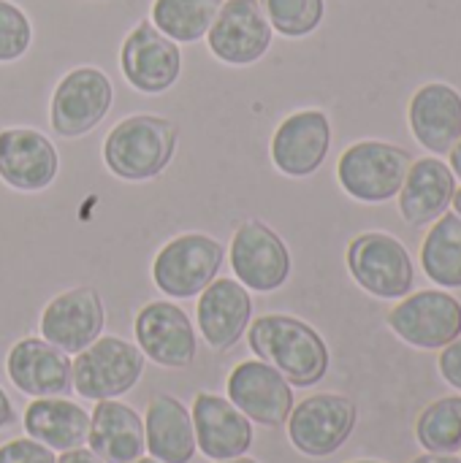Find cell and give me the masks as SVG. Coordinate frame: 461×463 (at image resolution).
<instances>
[{
	"instance_id": "obj_1",
	"label": "cell",
	"mask_w": 461,
	"mask_h": 463,
	"mask_svg": "<svg viewBox=\"0 0 461 463\" xmlns=\"http://www.w3.org/2000/svg\"><path fill=\"white\" fill-rule=\"evenodd\" d=\"M250 350L274 366L291 385L312 388L329 372V347L304 320L291 315H264L247 326Z\"/></svg>"
},
{
	"instance_id": "obj_2",
	"label": "cell",
	"mask_w": 461,
	"mask_h": 463,
	"mask_svg": "<svg viewBox=\"0 0 461 463\" xmlns=\"http://www.w3.org/2000/svg\"><path fill=\"white\" fill-rule=\"evenodd\" d=\"M177 152V125L158 114H130L103 141L106 168L125 182L160 176Z\"/></svg>"
},
{
	"instance_id": "obj_3",
	"label": "cell",
	"mask_w": 461,
	"mask_h": 463,
	"mask_svg": "<svg viewBox=\"0 0 461 463\" xmlns=\"http://www.w3.org/2000/svg\"><path fill=\"white\" fill-rule=\"evenodd\" d=\"M413 155L389 141H356L337 163L340 187L361 203H386L399 195Z\"/></svg>"
},
{
	"instance_id": "obj_4",
	"label": "cell",
	"mask_w": 461,
	"mask_h": 463,
	"mask_svg": "<svg viewBox=\"0 0 461 463\" xmlns=\"http://www.w3.org/2000/svg\"><path fill=\"white\" fill-rule=\"evenodd\" d=\"M345 260L353 282L375 298L399 301L413 290V258L408 247L386 231L359 233L348 244Z\"/></svg>"
},
{
	"instance_id": "obj_5",
	"label": "cell",
	"mask_w": 461,
	"mask_h": 463,
	"mask_svg": "<svg viewBox=\"0 0 461 463\" xmlns=\"http://www.w3.org/2000/svg\"><path fill=\"white\" fill-rule=\"evenodd\" d=\"M141 374L144 353L117 336H98L71 364L73 391L90 402H106L133 391Z\"/></svg>"
},
{
	"instance_id": "obj_6",
	"label": "cell",
	"mask_w": 461,
	"mask_h": 463,
	"mask_svg": "<svg viewBox=\"0 0 461 463\" xmlns=\"http://www.w3.org/2000/svg\"><path fill=\"white\" fill-rule=\"evenodd\" d=\"M226 250L206 233H182L160 247L152 260V282L168 298H196L217 279Z\"/></svg>"
},
{
	"instance_id": "obj_7",
	"label": "cell",
	"mask_w": 461,
	"mask_h": 463,
	"mask_svg": "<svg viewBox=\"0 0 461 463\" xmlns=\"http://www.w3.org/2000/svg\"><path fill=\"white\" fill-rule=\"evenodd\" d=\"M114 103L111 79L95 65H79L68 71L52 95L49 122L62 138H79L95 130Z\"/></svg>"
},
{
	"instance_id": "obj_8",
	"label": "cell",
	"mask_w": 461,
	"mask_h": 463,
	"mask_svg": "<svg viewBox=\"0 0 461 463\" xmlns=\"http://www.w3.org/2000/svg\"><path fill=\"white\" fill-rule=\"evenodd\" d=\"M386 323L416 350H443L461 336V304L446 290L408 293L389 312Z\"/></svg>"
},
{
	"instance_id": "obj_9",
	"label": "cell",
	"mask_w": 461,
	"mask_h": 463,
	"mask_svg": "<svg viewBox=\"0 0 461 463\" xmlns=\"http://www.w3.org/2000/svg\"><path fill=\"white\" fill-rule=\"evenodd\" d=\"M359 410L348 396L318 393L296 404L288 415V437L291 445L310 456L326 458L337 453L356 429Z\"/></svg>"
},
{
	"instance_id": "obj_10",
	"label": "cell",
	"mask_w": 461,
	"mask_h": 463,
	"mask_svg": "<svg viewBox=\"0 0 461 463\" xmlns=\"http://www.w3.org/2000/svg\"><path fill=\"white\" fill-rule=\"evenodd\" d=\"M231 269L236 282L255 293H274L291 277V252L285 241L261 220H245L231 239Z\"/></svg>"
},
{
	"instance_id": "obj_11",
	"label": "cell",
	"mask_w": 461,
	"mask_h": 463,
	"mask_svg": "<svg viewBox=\"0 0 461 463\" xmlns=\"http://www.w3.org/2000/svg\"><path fill=\"white\" fill-rule=\"evenodd\" d=\"M120 68L133 90L144 95H160L179 81L182 49L149 19H141L122 41Z\"/></svg>"
},
{
	"instance_id": "obj_12",
	"label": "cell",
	"mask_w": 461,
	"mask_h": 463,
	"mask_svg": "<svg viewBox=\"0 0 461 463\" xmlns=\"http://www.w3.org/2000/svg\"><path fill=\"white\" fill-rule=\"evenodd\" d=\"M274 30L258 0H223L209 33V52L226 65H253L272 46Z\"/></svg>"
},
{
	"instance_id": "obj_13",
	"label": "cell",
	"mask_w": 461,
	"mask_h": 463,
	"mask_svg": "<svg viewBox=\"0 0 461 463\" xmlns=\"http://www.w3.org/2000/svg\"><path fill=\"white\" fill-rule=\"evenodd\" d=\"M293 385L264 361H242L228 374V402L253 423L280 429L293 410Z\"/></svg>"
},
{
	"instance_id": "obj_14",
	"label": "cell",
	"mask_w": 461,
	"mask_h": 463,
	"mask_svg": "<svg viewBox=\"0 0 461 463\" xmlns=\"http://www.w3.org/2000/svg\"><path fill=\"white\" fill-rule=\"evenodd\" d=\"M331 122L321 109H302L288 114L272 136V163L291 179L312 176L329 155Z\"/></svg>"
},
{
	"instance_id": "obj_15",
	"label": "cell",
	"mask_w": 461,
	"mask_h": 463,
	"mask_svg": "<svg viewBox=\"0 0 461 463\" xmlns=\"http://www.w3.org/2000/svg\"><path fill=\"white\" fill-rule=\"evenodd\" d=\"M139 350L166 369H187L196 361L198 339L190 317L171 301H152L136 315Z\"/></svg>"
},
{
	"instance_id": "obj_16",
	"label": "cell",
	"mask_w": 461,
	"mask_h": 463,
	"mask_svg": "<svg viewBox=\"0 0 461 463\" xmlns=\"http://www.w3.org/2000/svg\"><path fill=\"white\" fill-rule=\"evenodd\" d=\"M106 323V309L95 288H71L52 298L41 315V334L65 355L90 347Z\"/></svg>"
},
{
	"instance_id": "obj_17",
	"label": "cell",
	"mask_w": 461,
	"mask_h": 463,
	"mask_svg": "<svg viewBox=\"0 0 461 463\" xmlns=\"http://www.w3.org/2000/svg\"><path fill=\"white\" fill-rule=\"evenodd\" d=\"M60 171L54 144L33 128L0 130V179L19 193L46 190Z\"/></svg>"
},
{
	"instance_id": "obj_18",
	"label": "cell",
	"mask_w": 461,
	"mask_h": 463,
	"mask_svg": "<svg viewBox=\"0 0 461 463\" xmlns=\"http://www.w3.org/2000/svg\"><path fill=\"white\" fill-rule=\"evenodd\" d=\"M190 418L196 431V448L209 461L239 458L253 445V423L223 396L198 393Z\"/></svg>"
},
{
	"instance_id": "obj_19",
	"label": "cell",
	"mask_w": 461,
	"mask_h": 463,
	"mask_svg": "<svg viewBox=\"0 0 461 463\" xmlns=\"http://www.w3.org/2000/svg\"><path fill=\"white\" fill-rule=\"evenodd\" d=\"M250 317L253 298L247 288L236 279H212L198 293V331L204 342L217 353L231 350L242 339L250 326Z\"/></svg>"
},
{
	"instance_id": "obj_20",
	"label": "cell",
	"mask_w": 461,
	"mask_h": 463,
	"mask_svg": "<svg viewBox=\"0 0 461 463\" xmlns=\"http://www.w3.org/2000/svg\"><path fill=\"white\" fill-rule=\"evenodd\" d=\"M416 141L432 155H448L461 138V95L456 87L429 81L416 90L408 106Z\"/></svg>"
},
{
	"instance_id": "obj_21",
	"label": "cell",
	"mask_w": 461,
	"mask_h": 463,
	"mask_svg": "<svg viewBox=\"0 0 461 463\" xmlns=\"http://www.w3.org/2000/svg\"><path fill=\"white\" fill-rule=\"evenodd\" d=\"M5 372L14 388L33 399L62 396L73 388L68 355L46 339L16 342L8 353Z\"/></svg>"
},
{
	"instance_id": "obj_22",
	"label": "cell",
	"mask_w": 461,
	"mask_h": 463,
	"mask_svg": "<svg viewBox=\"0 0 461 463\" xmlns=\"http://www.w3.org/2000/svg\"><path fill=\"white\" fill-rule=\"evenodd\" d=\"M459 179L448 168V163L437 157H418L410 163L408 176L399 190V214L405 222L416 228L432 225L437 217H443L451 209L454 193Z\"/></svg>"
},
{
	"instance_id": "obj_23",
	"label": "cell",
	"mask_w": 461,
	"mask_h": 463,
	"mask_svg": "<svg viewBox=\"0 0 461 463\" xmlns=\"http://www.w3.org/2000/svg\"><path fill=\"white\" fill-rule=\"evenodd\" d=\"M90 450L103 463H130L144 456V420L117 399L98 402L87 434Z\"/></svg>"
},
{
	"instance_id": "obj_24",
	"label": "cell",
	"mask_w": 461,
	"mask_h": 463,
	"mask_svg": "<svg viewBox=\"0 0 461 463\" xmlns=\"http://www.w3.org/2000/svg\"><path fill=\"white\" fill-rule=\"evenodd\" d=\"M144 442L155 461L190 463L196 456V431L187 407L168 396L158 393L147 404L144 415Z\"/></svg>"
},
{
	"instance_id": "obj_25",
	"label": "cell",
	"mask_w": 461,
	"mask_h": 463,
	"mask_svg": "<svg viewBox=\"0 0 461 463\" xmlns=\"http://www.w3.org/2000/svg\"><path fill=\"white\" fill-rule=\"evenodd\" d=\"M24 431L30 439L46 445L49 450L65 453L87 442L90 415L68 399L46 396L35 399L24 410Z\"/></svg>"
},
{
	"instance_id": "obj_26",
	"label": "cell",
	"mask_w": 461,
	"mask_h": 463,
	"mask_svg": "<svg viewBox=\"0 0 461 463\" xmlns=\"http://www.w3.org/2000/svg\"><path fill=\"white\" fill-rule=\"evenodd\" d=\"M421 266L437 288H461V217L446 212L437 217L421 244Z\"/></svg>"
},
{
	"instance_id": "obj_27",
	"label": "cell",
	"mask_w": 461,
	"mask_h": 463,
	"mask_svg": "<svg viewBox=\"0 0 461 463\" xmlns=\"http://www.w3.org/2000/svg\"><path fill=\"white\" fill-rule=\"evenodd\" d=\"M223 0H152L149 22L174 43L206 38Z\"/></svg>"
},
{
	"instance_id": "obj_28",
	"label": "cell",
	"mask_w": 461,
	"mask_h": 463,
	"mask_svg": "<svg viewBox=\"0 0 461 463\" xmlns=\"http://www.w3.org/2000/svg\"><path fill=\"white\" fill-rule=\"evenodd\" d=\"M416 439L427 453H459L461 396L432 402L416 420Z\"/></svg>"
},
{
	"instance_id": "obj_29",
	"label": "cell",
	"mask_w": 461,
	"mask_h": 463,
	"mask_svg": "<svg viewBox=\"0 0 461 463\" xmlns=\"http://www.w3.org/2000/svg\"><path fill=\"white\" fill-rule=\"evenodd\" d=\"M258 3L272 30L285 38L312 35L326 16V0H258Z\"/></svg>"
},
{
	"instance_id": "obj_30",
	"label": "cell",
	"mask_w": 461,
	"mask_h": 463,
	"mask_svg": "<svg viewBox=\"0 0 461 463\" xmlns=\"http://www.w3.org/2000/svg\"><path fill=\"white\" fill-rule=\"evenodd\" d=\"M33 43V24L27 14L11 3L0 0V62H16Z\"/></svg>"
},
{
	"instance_id": "obj_31",
	"label": "cell",
	"mask_w": 461,
	"mask_h": 463,
	"mask_svg": "<svg viewBox=\"0 0 461 463\" xmlns=\"http://www.w3.org/2000/svg\"><path fill=\"white\" fill-rule=\"evenodd\" d=\"M0 463H57V458L35 439H14L0 448Z\"/></svg>"
},
{
	"instance_id": "obj_32",
	"label": "cell",
	"mask_w": 461,
	"mask_h": 463,
	"mask_svg": "<svg viewBox=\"0 0 461 463\" xmlns=\"http://www.w3.org/2000/svg\"><path fill=\"white\" fill-rule=\"evenodd\" d=\"M437 366H440L443 380H446L448 385H454L456 391H461V336L440 350Z\"/></svg>"
},
{
	"instance_id": "obj_33",
	"label": "cell",
	"mask_w": 461,
	"mask_h": 463,
	"mask_svg": "<svg viewBox=\"0 0 461 463\" xmlns=\"http://www.w3.org/2000/svg\"><path fill=\"white\" fill-rule=\"evenodd\" d=\"M57 463H103L92 450H84V448H73V450H65Z\"/></svg>"
},
{
	"instance_id": "obj_34",
	"label": "cell",
	"mask_w": 461,
	"mask_h": 463,
	"mask_svg": "<svg viewBox=\"0 0 461 463\" xmlns=\"http://www.w3.org/2000/svg\"><path fill=\"white\" fill-rule=\"evenodd\" d=\"M410 463H461V458L456 453H424Z\"/></svg>"
},
{
	"instance_id": "obj_35",
	"label": "cell",
	"mask_w": 461,
	"mask_h": 463,
	"mask_svg": "<svg viewBox=\"0 0 461 463\" xmlns=\"http://www.w3.org/2000/svg\"><path fill=\"white\" fill-rule=\"evenodd\" d=\"M11 420H14V407H11V402H8L5 391L0 388V429H3V426H8Z\"/></svg>"
},
{
	"instance_id": "obj_36",
	"label": "cell",
	"mask_w": 461,
	"mask_h": 463,
	"mask_svg": "<svg viewBox=\"0 0 461 463\" xmlns=\"http://www.w3.org/2000/svg\"><path fill=\"white\" fill-rule=\"evenodd\" d=\"M448 168L454 171L456 179H461V138L451 146V152H448Z\"/></svg>"
},
{
	"instance_id": "obj_37",
	"label": "cell",
	"mask_w": 461,
	"mask_h": 463,
	"mask_svg": "<svg viewBox=\"0 0 461 463\" xmlns=\"http://www.w3.org/2000/svg\"><path fill=\"white\" fill-rule=\"evenodd\" d=\"M451 206H454V212L461 217V187H456V193H454V201H451Z\"/></svg>"
},
{
	"instance_id": "obj_38",
	"label": "cell",
	"mask_w": 461,
	"mask_h": 463,
	"mask_svg": "<svg viewBox=\"0 0 461 463\" xmlns=\"http://www.w3.org/2000/svg\"><path fill=\"white\" fill-rule=\"evenodd\" d=\"M217 463H258V461H253V458H245V456H239V458H231V461H217Z\"/></svg>"
},
{
	"instance_id": "obj_39",
	"label": "cell",
	"mask_w": 461,
	"mask_h": 463,
	"mask_svg": "<svg viewBox=\"0 0 461 463\" xmlns=\"http://www.w3.org/2000/svg\"><path fill=\"white\" fill-rule=\"evenodd\" d=\"M130 463H160V461H155V458H136V461H130Z\"/></svg>"
},
{
	"instance_id": "obj_40",
	"label": "cell",
	"mask_w": 461,
	"mask_h": 463,
	"mask_svg": "<svg viewBox=\"0 0 461 463\" xmlns=\"http://www.w3.org/2000/svg\"><path fill=\"white\" fill-rule=\"evenodd\" d=\"M353 463H380V461H353Z\"/></svg>"
}]
</instances>
